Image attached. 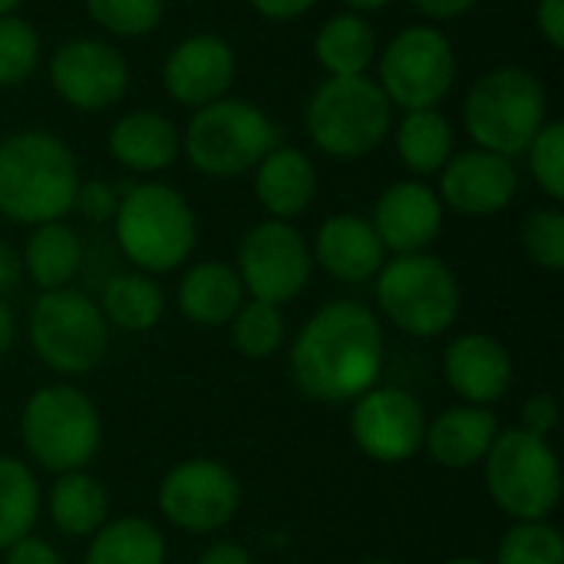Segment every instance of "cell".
<instances>
[{
    "label": "cell",
    "mask_w": 564,
    "mask_h": 564,
    "mask_svg": "<svg viewBox=\"0 0 564 564\" xmlns=\"http://www.w3.org/2000/svg\"><path fill=\"white\" fill-rule=\"evenodd\" d=\"M456 83V50L436 26H406L380 56V89L390 106L436 109Z\"/></svg>",
    "instance_id": "obj_11"
},
{
    "label": "cell",
    "mask_w": 564,
    "mask_h": 564,
    "mask_svg": "<svg viewBox=\"0 0 564 564\" xmlns=\"http://www.w3.org/2000/svg\"><path fill=\"white\" fill-rule=\"evenodd\" d=\"M314 56L330 76H364L377 59V33L364 13H337L317 30Z\"/></svg>",
    "instance_id": "obj_27"
},
{
    "label": "cell",
    "mask_w": 564,
    "mask_h": 564,
    "mask_svg": "<svg viewBox=\"0 0 564 564\" xmlns=\"http://www.w3.org/2000/svg\"><path fill=\"white\" fill-rule=\"evenodd\" d=\"M360 564H397V562H390V558H370V562H360Z\"/></svg>",
    "instance_id": "obj_50"
},
{
    "label": "cell",
    "mask_w": 564,
    "mask_h": 564,
    "mask_svg": "<svg viewBox=\"0 0 564 564\" xmlns=\"http://www.w3.org/2000/svg\"><path fill=\"white\" fill-rule=\"evenodd\" d=\"M198 564H254L251 552L238 542H228V539H218L212 542L202 555H198Z\"/></svg>",
    "instance_id": "obj_42"
},
{
    "label": "cell",
    "mask_w": 564,
    "mask_h": 564,
    "mask_svg": "<svg viewBox=\"0 0 564 564\" xmlns=\"http://www.w3.org/2000/svg\"><path fill=\"white\" fill-rule=\"evenodd\" d=\"M558 426H562L558 397H552V393H532V397L522 403L519 430H525V433H532V436H539V440H552Z\"/></svg>",
    "instance_id": "obj_39"
},
{
    "label": "cell",
    "mask_w": 564,
    "mask_h": 564,
    "mask_svg": "<svg viewBox=\"0 0 564 564\" xmlns=\"http://www.w3.org/2000/svg\"><path fill=\"white\" fill-rule=\"evenodd\" d=\"M413 3L430 20H453V17L469 13L479 0H413Z\"/></svg>",
    "instance_id": "obj_44"
},
{
    "label": "cell",
    "mask_w": 564,
    "mask_h": 564,
    "mask_svg": "<svg viewBox=\"0 0 564 564\" xmlns=\"http://www.w3.org/2000/svg\"><path fill=\"white\" fill-rule=\"evenodd\" d=\"M311 258L330 278H337L344 284H364L370 278H377L380 268L387 264V248L377 238L370 218L334 215L317 228Z\"/></svg>",
    "instance_id": "obj_20"
},
{
    "label": "cell",
    "mask_w": 564,
    "mask_h": 564,
    "mask_svg": "<svg viewBox=\"0 0 564 564\" xmlns=\"http://www.w3.org/2000/svg\"><path fill=\"white\" fill-rule=\"evenodd\" d=\"M86 10L116 36H145L162 23L165 0H86Z\"/></svg>",
    "instance_id": "obj_35"
},
{
    "label": "cell",
    "mask_w": 564,
    "mask_h": 564,
    "mask_svg": "<svg viewBox=\"0 0 564 564\" xmlns=\"http://www.w3.org/2000/svg\"><path fill=\"white\" fill-rule=\"evenodd\" d=\"M512 354L489 334H463L443 354V377L469 406L499 403L512 387Z\"/></svg>",
    "instance_id": "obj_19"
},
{
    "label": "cell",
    "mask_w": 564,
    "mask_h": 564,
    "mask_svg": "<svg viewBox=\"0 0 564 564\" xmlns=\"http://www.w3.org/2000/svg\"><path fill=\"white\" fill-rule=\"evenodd\" d=\"M499 416L489 406H449L426 423L423 449L443 469H473L499 436Z\"/></svg>",
    "instance_id": "obj_21"
},
{
    "label": "cell",
    "mask_w": 564,
    "mask_h": 564,
    "mask_svg": "<svg viewBox=\"0 0 564 564\" xmlns=\"http://www.w3.org/2000/svg\"><path fill=\"white\" fill-rule=\"evenodd\" d=\"M23 278V264L20 254L0 238V294H7L10 288H17V281Z\"/></svg>",
    "instance_id": "obj_45"
},
{
    "label": "cell",
    "mask_w": 564,
    "mask_h": 564,
    "mask_svg": "<svg viewBox=\"0 0 564 564\" xmlns=\"http://www.w3.org/2000/svg\"><path fill=\"white\" fill-rule=\"evenodd\" d=\"M522 248L532 264L545 271L564 268V215L558 208L529 212L522 221Z\"/></svg>",
    "instance_id": "obj_36"
},
{
    "label": "cell",
    "mask_w": 564,
    "mask_h": 564,
    "mask_svg": "<svg viewBox=\"0 0 564 564\" xmlns=\"http://www.w3.org/2000/svg\"><path fill=\"white\" fill-rule=\"evenodd\" d=\"M238 278L245 294L274 307L291 304L311 284L314 258L304 235L281 218L258 221L238 245Z\"/></svg>",
    "instance_id": "obj_12"
},
{
    "label": "cell",
    "mask_w": 564,
    "mask_h": 564,
    "mask_svg": "<svg viewBox=\"0 0 564 564\" xmlns=\"http://www.w3.org/2000/svg\"><path fill=\"white\" fill-rule=\"evenodd\" d=\"M50 522L66 539H89L109 522V492L86 469L63 473L46 496Z\"/></svg>",
    "instance_id": "obj_25"
},
{
    "label": "cell",
    "mask_w": 564,
    "mask_h": 564,
    "mask_svg": "<svg viewBox=\"0 0 564 564\" xmlns=\"http://www.w3.org/2000/svg\"><path fill=\"white\" fill-rule=\"evenodd\" d=\"M73 208L86 218V221H112L116 218V208H119V192L102 182V178H93V182H79L76 188V198H73Z\"/></svg>",
    "instance_id": "obj_38"
},
{
    "label": "cell",
    "mask_w": 564,
    "mask_h": 564,
    "mask_svg": "<svg viewBox=\"0 0 564 564\" xmlns=\"http://www.w3.org/2000/svg\"><path fill=\"white\" fill-rule=\"evenodd\" d=\"M254 195L271 218L291 221L311 208L317 195V169L301 149L274 145L254 165Z\"/></svg>",
    "instance_id": "obj_22"
},
{
    "label": "cell",
    "mask_w": 564,
    "mask_h": 564,
    "mask_svg": "<svg viewBox=\"0 0 564 564\" xmlns=\"http://www.w3.org/2000/svg\"><path fill=\"white\" fill-rule=\"evenodd\" d=\"M165 535L139 516L106 522L96 535H89L86 549V564H165Z\"/></svg>",
    "instance_id": "obj_29"
},
{
    "label": "cell",
    "mask_w": 564,
    "mask_h": 564,
    "mask_svg": "<svg viewBox=\"0 0 564 564\" xmlns=\"http://www.w3.org/2000/svg\"><path fill=\"white\" fill-rule=\"evenodd\" d=\"M50 86L53 93L79 112L109 109L126 96L129 66L119 50L102 40H69L56 46L50 59Z\"/></svg>",
    "instance_id": "obj_15"
},
{
    "label": "cell",
    "mask_w": 564,
    "mask_h": 564,
    "mask_svg": "<svg viewBox=\"0 0 564 564\" xmlns=\"http://www.w3.org/2000/svg\"><path fill=\"white\" fill-rule=\"evenodd\" d=\"M426 423L423 403L403 387L377 383L357 397L350 410V436L357 449L380 466H400L413 459L423 449Z\"/></svg>",
    "instance_id": "obj_14"
},
{
    "label": "cell",
    "mask_w": 564,
    "mask_h": 564,
    "mask_svg": "<svg viewBox=\"0 0 564 564\" xmlns=\"http://www.w3.org/2000/svg\"><path fill=\"white\" fill-rule=\"evenodd\" d=\"M387 340L380 317L360 301L317 307L291 344V377L307 400L354 403L380 383Z\"/></svg>",
    "instance_id": "obj_1"
},
{
    "label": "cell",
    "mask_w": 564,
    "mask_h": 564,
    "mask_svg": "<svg viewBox=\"0 0 564 564\" xmlns=\"http://www.w3.org/2000/svg\"><path fill=\"white\" fill-rule=\"evenodd\" d=\"M79 169L73 149L40 129L0 142V215L17 225H46L73 212Z\"/></svg>",
    "instance_id": "obj_2"
},
{
    "label": "cell",
    "mask_w": 564,
    "mask_h": 564,
    "mask_svg": "<svg viewBox=\"0 0 564 564\" xmlns=\"http://www.w3.org/2000/svg\"><path fill=\"white\" fill-rule=\"evenodd\" d=\"M241 499L245 496L238 476L228 466L205 456L175 463L162 476L155 496L162 519L192 535L221 532L238 516Z\"/></svg>",
    "instance_id": "obj_13"
},
{
    "label": "cell",
    "mask_w": 564,
    "mask_h": 564,
    "mask_svg": "<svg viewBox=\"0 0 564 564\" xmlns=\"http://www.w3.org/2000/svg\"><path fill=\"white\" fill-rule=\"evenodd\" d=\"M245 284L231 264L221 261H202L192 264L175 291L178 311L185 321L198 327H221L235 317V311L245 304Z\"/></svg>",
    "instance_id": "obj_23"
},
{
    "label": "cell",
    "mask_w": 564,
    "mask_h": 564,
    "mask_svg": "<svg viewBox=\"0 0 564 564\" xmlns=\"http://www.w3.org/2000/svg\"><path fill=\"white\" fill-rule=\"evenodd\" d=\"M231 324V344L241 357L248 360H268L281 350L284 344V314L281 307L268 304V301H254L245 297V304L235 311Z\"/></svg>",
    "instance_id": "obj_32"
},
{
    "label": "cell",
    "mask_w": 564,
    "mask_h": 564,
    "mask_svg": "<svg viewBox=\"0 0 564 564\" xmlns=\"http://www.w3.org/2000/svg\"><path fill=\"white\" fill-rule=\"evenodd\" d=\"M238 73L235 50L215 33L185 36L165 59V89L182 106H208L225 99Z\"/></svg>",
    "instance_id": "obj_17"
},
{
    "label": "cell",
    "mask_w": 564,
    "mask_h": 564,
    "mask_svg": "<svg viewBox=\"0 0 564 564\" xmlns=\"http://www.w3.org/2000/svg\"><path fill=\"white\" fill-rule=\"evenodd\" d=\"M529 152V169L539 182V188L552 198H564V126L562 122H545L539 135L532 139Z\"/></svg>",
    "instance_id": "obj_37"
},
{
    "label": "cell",
    "mask_w": 564,
    "mask_h": 564,
    "mask_svg": "<svg viewBox=\"0 0 564 564\" xmlns=\"http://www.w3.org/2000/svg\"><path fill=\"white\" fill-rule=\"evenodd\" d=\"M380 314L416 340L443 337L463 311V288L436 254H393L377 274Z\"/></svg>",
    "instance_id": "obj_6"
},
{
    "label": "cell",
    "mask_w": 564,
    "mask_h": 564,
    "mask_svg": "<svg viewBox=\"0 0 564 564\" xmlns=\"http://www.w3.org/2000/svg\"><path fill=\"white\" fill-rule=\"evenodd\" d=\"M278 142L281 132L264 109L245 99H215L195 109L182 145L202 175L235 178L254 169Z\"/></svg>",
    "instance_id": "obj_9"
},
{
    "label": "cell",
    "mask_w": 564,
    "mask_h": 564,
    "mask_svg": "<svg viewBox=\"0 0 564 564\" xmlns=\"http://www.w3.org/2000/svg\"><path fill=\"white\" fill-rule=\"evenodd\" d=\"M443 202L423 182H393L373 205V231L393 254H420L443 231Z\"/></svg>",
    "instance_id": "obj_18"
},
{
    "label": "cell",
    "mask_w": 564,
    "mask_h": 564,
    "mask_svg": "<svg viewBox=\"0 0 564 564\" xmlns=\"http://www.w3.org/2000/svg\"><path fill=\"white\" fill-rule=\"evenodd\" d=\"M116 208V241L142 274L182 268L198 241L195 212L185 195L162 182H126Z\"/></svg>",
    "instance_id": "obj_3"
},
{
    "label": "cell",
    "mask_w": 564,
    "mask_h": 564,
    "mask_svg": "<svg viewBox=\"0 0 564 564\" xmlns=\"http://www.w3.org/2000/svg\"><path fill=\"white\" fill-rule=\"evenodd\" d=\"M3 564H63V558L46 539L26 535L13 542L10 549H3Z\"/></svg>",
    "instance_id": "obj_40"
},
{
    "label": "cell",
    "mask_w": 564,
    "mask_h": 564,
    "mask_svg": "<svg viewBox=\"0 0 564 564\" xmlns=\"http://www.w3.org/2000/svg\"><path fill=\"white\" fill-rule=\"evenodd\" d=\"M492 564H564L562 532L545 522H516L499 549Z\"/></svg>",
    "instance_id": "obj_33"
},
{
    "label": "cell",
    "mask_w": 564,
    "mask_h": 564,
    "mask_svg": "<svg viewBox=\"0 0 564 564\" xmlns=\"http://www.w3.org/2000/svg\"><path fill=\"white\" fill-rule=\"evenodd\" d=\"M178 132L159 112H129L109 132V152L129 172H162L178 159Z\"/></svg>",
    "instance_id": "obj_24"
},
{
    "label": "cell",
    "mask_w": 564,
    "mask_h": 564,
    "mask_svg": "<svg viewBox=\"0 0 564 564\" xmlns=\"http://www.w3.org/2000/svg\"><path fill=\"white\" fill-rule=\"evenodd\" d=\"M443 564H486L482 558H469V555H463V558H449V562Z\"/></svg>",
    "instance_id": "obj_49"
},
{
    "label": "cell",
    "mask_w": 564,
    "mask_h": 564,
    "mask_svg": "<svg viewBox=\"0 0 564 564\" xmlns=\"http://www.w3.org/2000/svg\"><path fill=\"white\" fill-rule=\"evenodd\" d=\"M20 440L40 469L63 476L93 463L102 443V420L89 393L73 383H50L26 397Z\"/></svg>",
    "instance_id": "obj_4"
},
{
    "label": "cell",
    "mask_w": 564,
    "mask_h": 564,
    "mask_svg": "<svg viewBox=\"0 0 564 564\" xmlns=\"http://www.w3.org/2000/svg\"><path fill=\"white\" fill-rule=\"evenodd\" d=\"M40 63V36L36 30L7 13L0 17V86H20L33 76Z\"/></svg>",
    "instance_id": "obj_34"
},
{
    "label": "cell",
    "mask_w": 564,
    "mask_h": 564,
    "mask_svg": "<svg viewBox=\"0 0 564 564\" xmlns=\"http://www.w3.org/2000/svg\"><path fill=\"white\" fill-rule=\"evenodd\" d=\"M26 337L43 367L63 377L89 373L109 350V324L83 291H43L30 311Z\"/></svg>",
    "instance_id": "obj_10"
},
{
    "label": "cell",
    "mask_w": 564,
    "mask_h": 564,
    "mask_svg": "<svg viewBox=\"0 0 564 564\" xmlns=\"http://www.w3.org/2000/svg\"><path fill=\"white\" fill-rule=\"evenodd\" d=\"M440 178V202L459 215H499L519 192V172L512 159H502L486 149H469L453 155Z\"/></svg>",
    "instance_id": "obj_16"
},
{
    "label": "cell",
    "mask_w": 564,
    "mask_h": 564,
    "mask_svg": "<svg viewBox=\"0 0 564 564\" xmlns=\"http://www.w3.org/2000/svg\"><path fill=\"white\" fill-rule=\"evenodd\" d=\"M482 473L489 499L512 522H545L562 502V463L552 440L519 426L499 430Z\"/></svg>",
    "instance_id": "obj_7"
},
{
    "label": "cell",
    "mask_w": 564,
    "mask_h": 564,
    "mask_svg": "<svg viewBox=\"0 0 564 564\" xmlns=\"http://www.w3.org/2000/svg\"><path fill=\"white\" fill-rule=\"evenodd\" d=\"M317 0H251V7L268 20H294L307 13Z\"/></svg>",
    "instance_id": "obj_43"
},
{
    "label": "cell",
    "mask_w": 564,
    "mask_h": 564,
    "mask_svg": "<svg viewBox=\"0 0 564 564\" xmlns=\"http://www.w3.org/2000/svg\"><path fill=\"white\" fill-rule=\"evenodd\" d=\"M311 142L330 159L370 155L390 132V99L367 76L324 79L304 112Z\"/></svg>",
    "instance_id": "obj_8"
},
{
    "label": "cell",
    "mask_w": 564,
    "mask_h": 564,
    "mask_svg": "<svg viewBox=\"0 0 564 564\" xmlns=\"http://www.w3.org/2000/svg\"><path fill=\"white\" fill-rule=\"evenodd\" d=\"M23 0H0V17H7V13H13L17 7H20Z\"/></svg>",
    "instance_id": "obj_48"
},
{
    "label": "cell",
    "mask_w": 564,
    "mask_h": 564,
    "mask_svg": "<svg viewBox=\"0 0 564 564\" xmlns=\"http://www.w3.org/2000/svg\"><path fill=\"white\" fill-rule=\"evenodd\" d=\"M535 23L542 30V36L562 50L564 46V0H539L535 7Z\"/></svg>",
    "instance_id": "obj_41"
},
{
    "label": "cell",
    "mask_w": 564,
    "mask_h": 564,
    "mask_svg": "<svg viewBox=\"0 0 564 564\" xmlns=\"http://www.w3.org/2000/svg\"><path fill=\"white\" fill-rule=\"evenodd\" d=\"M20 264H23V274L40 291L66 288L83 264V241H79L76 228H69L66 221L36 225L33 235L26 238Z\"/></svg>",
    "instance_id": "obj_26"
},
{
    "label": "cell",
    "mask_w": 564,
    "mask_h": 564,
    "mask_svg": "<svg viewBox=\"0 0 564 564\" xmlns=\"http://www.w3.org/2000/svg\"><path fill=\"white\" fill-rule=\"evenodd\" d=\"M456 135L440 109H410L397 126V155L413 175L440 172L456 152Z\"/></svg>",
    "instance_id": "obj_30"
},
{
    "label": "cell",
    "mask_w": 564,
    "mask_h": 564,
    "mask_svg": "<svg viewBox=\"0 0 564 564\" xmlns=\"http://www.w3.org/2000/svg\"><path fill=\"white\" fill-rule=\"evenodd\" d=\"M99 311L109 327H119L126 334H145L162 321L165 294L152 274L129 271V274H116L106 281Z\"/></svg>",
    "instance_id": "obj_28"
},
{
    "label": "cell",
    "mask_w": 564,
    "mask_h": 564,
    "mask_svg": "<svg viewBox=\"0 0 564 564\" xmlns=\"http://www.w3.org/2000/svg\"><path fill=\"white\" fill-rule=\"evenodd\" d=\"M463 119L479 149L516 159L549 122V96L535 73L522 66H499L476 79L466 96Z\"/></svg>",
    "instance_id": "obj_5"
},
{
    "label": "cell",
    "mask_w": 564,
    "mask_h": 564,
    "mask_svg": "<svg viewBox=\"0 0 564 564\" xmlns=\"http://www.w3.org/2000/svg\"><path fill=\"white\" fill-rule=\"evenodd\" d=\"M40 482L23 459L0 456V552L33 535L40 519Z\"/></svg>",
    "instance_id": "obj_31"
},
{
    "label": "cell",
    "mask_w": 564,
    "mask_h": 564,
    "mask_svg": "<svg viewBox=\"0 0 564 564\" xmlns=\"http://www.w3.org/2000/svg\"><path fill=\"white\" fill-rule=\"evenodd\" d=\"M350 7V13H373V10H383L390 0H344Z\"/></svg>",
    "instance_id": "obj_47"
},
{
    "label": "cell",
    "mask_w": 564,
    "mask_h": 564,
    "mask_svg": "<svg viewBox=\"0 0 564 564\" xmlns=\"http://www.w3.org/2000/svg\"><path fill=\"white\" fill-rule=\"evenodd\" d=\"M13 337H17V321H13V311H10V307L0 301V357L10 350Z\"/></svg>",
    "instance_id": "obj_46"
}]
</instances>
